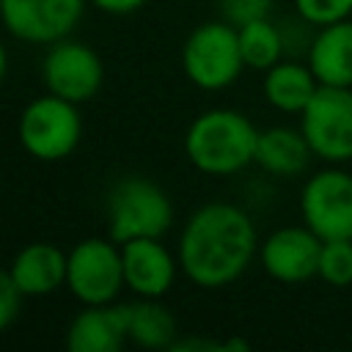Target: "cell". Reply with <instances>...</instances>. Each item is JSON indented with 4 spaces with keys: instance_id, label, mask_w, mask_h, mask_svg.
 <instances>
[{
    "instance_id": "1",
    "label": "cell",
    "mask_w": 352,
    "mask_h": 352,
    "mask_svg": "<svg viewBox=\"0 0 352 352\" xmlns=\"http://www.w3.org/2000/svg\"><path fill=\"white\" fill-rule=\"evenodd\" d=\"M258 253V234L250 214L226 201L198 206L179 234V267L201 289L234 283Z\"/></svg>"
},
{
    "instance_id": "2",
    "label": "cell",
    "mask_w": 352,
    "mask_h": 352,
    "mask_svg": "<svg viewBox=\"0 0 352 352\" xmlns=\"http://www.w3.org/2000/svg\"><path fill=\"white\" fill-rule=\"evenodd\" d=\"M258 129L231 107H212L192 118L184 132L190 165L206 176H231L256 162Z\"/></svg>"
},
{
    "instance_id": "3",
    "label": "cell",
    "mask_w": 352,
    "mask_h": 352,
    "mask_svg": "<svg viewBox=\"0 0 352 352\" xmlns=\"http://www.w3.org/2000/svg\"><path fill=\"white\" fill-rule=\"evenodd\" d=\"M173 226L168 192L146 176H124L107 195V234L118 245L138 236H165Z\"/></svg>"
},
{
    "instance_id": "4",
    "label": "cell",
    "mask_w": 352,
    "mask_h": 352,
    "mask_svg": "<svg viewBox=\"0 0 352 352\" xmlns=\"http://www.w3.org/2000/svg\"><path fill=\"white\" fill-rule=\"evenodd\" d=\"M82 138V116L77 102H69L58 94H41L25 104L19 116V143L22 148L41 162L66 160Z\"/></svg>"
},
{
    "instance_id": "5",
    "label": "cell",
    "mask_w": 352,
    "mask_h": 352,
    "mask_svg": "<svg viewBox=\"0 0 352 352\" xmlns=\"http://www.w3.org/2000/svg\"><path fill=\"white\" fill-rule=\"evenodd\" d=\"M182 66L187 80L201 91L228 88L245 69L236 25L226 19L198 25L182 47Z\"/></svg>"
},
{
    "instance_id": "6",
    "label": "cell",
    "mask_w": 352,
    "mask_h": 352,
    "mask_svg": "<svg viewBox=\"0 0 352 352\" xmlns=\"http://www.w3.org/2000/svg\"><path fill=\"white\" fill-rule=\"evenodd\" d=\"M300 129L314 157L344 165L352 160V88L319 85L300 113Z\"/></svg>"
},
{
    "instance_id": "7",
    "label": "cell",
    "mask_w": 352,
    "mask_h": 352,
    "mask_svg": "<svg viewBox=\"0 0 352 352\" xmlns=\"http://www.w3.org/2000/svg\"><path fill=\"white\" fill-rule=\"evenodd\" d=\"M66 286L74 294V300H80L82 305L116 302L118 292L126 286L121 245L110 236L80 239L69 250Z\"/></svg>"
},
{
    "instance_id": "8",
    "label": "cell",
    "mask_w": 352,
    "mask_h": 352,
    "mask_svg": "<svg viewBox=\"0 0 352 352\" xmlns=\"http://www.w3.org/2000/svg\"><path fill=\"white\" fill-rule=\"evenodd\" d=\"M300 214L319 239H352V173L330 165L308 176Z\"/></svg>"
},
{
    "instance_id": "9",
    "label": "cell",
    "mask_w": 352,
    "mask_h": 352,
    "mask_svg": "<svg viewBox=\"0 0 352 352\" xmlns=\"http://www.w3.org/2000/svg\"><path fill=\"white\" fill-rule=\"evenodd\" d=\"M41 80L50 94H58L80 104L99 94L104 80V66H102V58L88 44L66 36L50 44L41 60Z\"/></svg>"
},
{
    "instance_id": "10",
    "label": "cell",
    "mask_w": 352,
    "mask_h": 352,
    "mask_svg": "<svg viewBox=\"0 0 352 352\" xmlns=\"http://www.w3.org/2000/svg\"><path fill=\"white\" fill-rule=\"evenodd\" d=\"M85 0H0L6 30L25 44H55L82 19Z\"/></svg>"
},
{
    "instance_id": "11",
    "label": "cell",
    "mask_w": 352,
    "mask_h": 352,
    "mask_svg": "<svg viewBox=\"0 0 352 352\" xmlns=\"http://www.w3.org/2000/svg\"><path fill=\"white\" fill-rule=\"evenodd\" d=\"M319 253H322V239L305 223L275 228L258 245V258L264 272L280 283H302L308 278H316Z\"/></svg>"
},
{
    "instance_id": "12",
    "label": "cell",
    "mask_w": 352,
    "mask_h": 352,
    "mask_svg": "<svg viewBox=\"0 0 352 352\" xmlns=\"http://www.w3.org/2000/svg\"><path fill=\"white\" fill-rule=\"evenodd\" d=\"M124 280L138 297H165L176 280L179 258L160 242V236H138L121 242Z\"/></svg>"
},
{
    "instance_id": "13",
    "label": "cell",
    "mask_w": 352,
    "mask_h": 352,
    "mask_svg": "<svg viewBox=\"0 0 352 352\" xmlns=\"http://www.w3.org/2000/svg\"><path fill=\"white\" fill-rule=\"evenodd\" d=\"M129 341L126 302L85 305L66 330V346L72 352H118Z\"/></svg>"
},
{
    "instance_id": "14",
    "label": "cell",
    "mask_w": 352,
    "mask_h": 352,
    "mask_svg": "<svg viewBox=\"0 0 352 352\" xmlns=\"http://www.w3.org/2000/svg\"><path fill=\"white\" fill-rule=\"evenodd\" d=\"M66 264L69 253H63L58 245L30 242L14 253L6 272L28 297H44L66 283Z\"/></svg>"
},
{
    "instance_id": "15",
    "label": "cell",
    "mask_w": 352,
    "mask_h": 352,
    "mask_svg": "<svg viewBox=\"0 0 352 352\" xmlns=\"http://www.w3.org/2000/svg\"><path fill=\"white\" fill-rule=\"evenodd\" d=\"M308 66L322 85L352 88V19L319 28L308 47Z\"/></svg>"
},
{
    "instance_id": "16",
    "label": "cell",
    "mask_w": 352,
    "mask_h": 352,
    "mask_svg": "<svg viewBox=\"0 0 352 352\" xmlns=\"http://www.w3.org/2000/svg\"><path fill=\"white\" fill-rule=\"evenodd\" d=\"M311 157H314V151H311L302 129H292V126L258 129L256 165L264 168L267 173L294 179L308 168Z\"/></svg>"
},
{
    "instance_id": "17",
    "label": "cell",
    "mask_w": 352,
    "mask_h": 352,
    "mask_svg": "<svg viewBox=\"0 0 352 352\" xmlns=\"http://www.w3.org/2000/svg\"><path fill=\"white\" fill-rule=\"evenodd\" d=\"M319 80L311 72L308 63H294V60H278L264 72V99L280 110V113H302L305 104L314 99L319 91Z\"/></svg>"
},
{
    "instance_id": "18",
    "label": "cell",
    "mask_w": 352,
    "mask_h": 352,
    "mask_svg": "<svg viewBox=\"0 0 352 352\" xmlns=\"http://www.w3.org/2000/svg\"><path fill=\"white\" fill-rule=\"evenodd\" d=\"M129 341L143 349H170L176 344V316L160 302V297H140L126 302Z\"/></svg>"
},
{
    "instance_id": "19",
    "label": "cell",
    "mask_w": 352,
    "mask_h": 352,
    "mask_svg": "<svg viewBox=\"0 0 352 352\" xmlns=\"http://www.w3.org/2000/svg\"><path fill=\"white\" fill-rule=\"evenodd\" d=\"M236 33H239V50H242L245 69L267 72L283 58V36L267 16L236 25Z\"/></svg>"
},
{
    "instance_id": "20",
    "label": "cell",
    "mask_w": 352,
    "mask_h": 352,
    "mask_svg": "<svg viewBox=\"0 0 352 352\" xmlns=\"http://www.w3.org/2000/svg\"><path fill=\"white\" fill-rule=\"evenodd\" d=\"M316 278L338 289L352 283V239H322Z\"/></svg>"
},
{
    "instance_id": "21",
    "label": "cell",
    "mask_w": 352,
    "mask_h": 352,
    "mask_svg": "<svg viewBox=\"0 0 352 352\" xmlns=\"http://www.w3.org/2000/svg\"><path fill=\"white\" fill-rule=\"evenodd\" d=\"M294 11L302 22L324 28L352 16V0H294Z\"/></svg>"
},
{
    "instance_id": "22",
    "label": "cell",
    "mask_w": 352,
    "mask_h": 352,
    "mask_svg": "<svg viewBox=\"0 0 352 352\" xmlns=\"http://www.w3.org/2000/svg\"><path fill=\"white\" fill-rule=\"evenodd\" d=\"M25 300L28 294L8 278V272H3L0 275V330H8L22 316Z\"/></svg>"
},
{
    "instance_id": "23",
    "label": "cell",
    "mask_w": 352,
    "mask_h": 352,
    "mask_svg": "<svg viewBox=\"0 0 352 352\" xmlns=\"http://www.w3.org/2000/svg\"><path fill=\"white\" fill-rule=\"evenodd\" d=\"M220 14L231 25H245L250 19H261L270 14L272 0H217Z\"/></svg>"
},
{
    "instance_id": "24",
    "label": "cell",
    "mask_w": 352,
    "mask_h": 352,
    "mask_svg": "<svg viewBox=\"0 0 352 352\" xmlns=\"http://www.w3.org/2000/svg\"><path fill=\"white\" fill-rule=\"evenodd\" d=\"M99 11H104V14H116V16H121V14H132V11H138V8H143L148 0H91Z\"/></svg>"
}]
</instances>
